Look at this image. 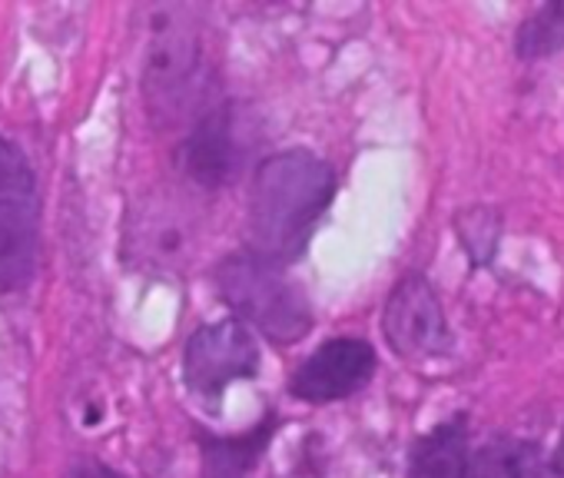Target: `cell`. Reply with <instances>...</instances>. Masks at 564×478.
<instances>
[{
    "instance_id": "4",
    "label": "cell",
    "mask_w": 564,
    "mask_h": 478,
    "mask_svg": "<svg viewBox=\"0 0 564 478\" xmlns=\"http://www.w3.org/2000/svg\"><path fill=\"white\" fill-rule=\"evenodd\" d=\"M41 257V186L28 153L0 137V296L31 286Z\"/></svg>"
},
{
    "instance_id": "6",
    "label": "cell",
    "mask_w": 564,
    "mask_h": 478,
    "mask_svg": "<svg viewBox=\"0 0 564 478\" xmlns=\"http://www.w3.org/2000/svg\"><path fill=\"white\" fill-rule=\"evenodd\" d=\"M382 333L402 359H438L452 352V329L445 309L422 273H409L389 293L382 313Z\"/></svg>"
},
{
    "instance_id": "11",
    "label": "cell",
    "mask_w": 564,
    "mask_h": 478,
    "mask_svg": "<svg viewBox=\"0 0 564 478\" xmlns=\"http://www.w3.org/2000/svg\"><path fill=\"white\" fill-rule=\"evenodd\" d=\"M275 432V419H262L246 435H199L203 478H242L265 452Z\"/></svg>"
},
{
    "instance_id": "14",
    "label": "cell",
    "mask_w": 564,
    "mask_h": 478,
    "mask_svg": "<svg viewBox=\"0 0 564 478\" xmlns=\"http://www.w3.org/2000/svg\"><path fill=\"white\" fill-rule=\"evenodd\" d=\"M554 461H557V468H564V432H561V442H557V452H554Z\"/></svg>"
},
{
    "instance_id": "3",
    "label": "cell",
    "mask_w": 564,
    "mask_h": 478,
    "mask_svg": "<svg viewBox=\"0 0 564 478\" xmlns=\"http://www.w3.org/2000/svg\"><path fill=\"white\" fill-rule=\"evenodd\" d=\"M143 97L147 110L160 127L193 120L216 100H209V70L199 34L180 11H163L153 24V41L143 61Z\"/></svg>"
},
{
    "instance_id": "5",
    "label": "cell",
    "mask_w": 564,
    "mask_h": 478,
    "mask_svg": "<svg viewBox=\"0 0 564 478\" xmlns=\"http://www.w3.org/2000/svg\"><path fill=\"white\" fill-rule=\"evenodd\" d=\"M256 372H259L256 336L236 316L219 319V323H206L186 339L183 382L206 405H219L223 392L232 382L252 379Z\"/></svg>"
},
{
    "instance_id": "7",
    "label": "cell",
    "mask_w": 564,
    "mask_h": 478,
    "mask_svg": "<svg viewBox=\"0 0 564 478\" xmlns=\"http://www.w3.org/2000/svg\"><path fill=\"white\" fill-rule=\"evenodd\" d=\"M246 153V143L239 140V120L232 104L216 100L209 104L189 127V133L180 143V170L183 176L199 186V189H223L236 170L239 160Z\"/></svg>"
},
{
    "instance_id": "10",
    "label": "cell",
    "mask_w": 564,
    "mask_h": 478,
    "mask_svg": "<svg viewBox=\"0 0 564 478\" xmlns=\"http://www.w3.org/2000/svg\"><path fill=\"white\" fill-rule=\"evenodd\" d=\"M471 478H564L554 458L521 438H491L475 448Z\"/></svg>"
},
{
    "instance_id": "13",
    "label": "cell",
    "mask_w": 564,
    "mask_h": 478,
    "mask_svg": "<svg viewBox=\"0 0 564 478\" xmlns=\"http://www.w3.org/2000/svg\"><path fill=\"white\" fill-rule=\"evenodd\" d=\"M67 478H127V475H120V471H113V468H107L100 461H84Z\"/></svg>"
},
{
    "instance_id": "2",
    "label": "cell",
    "mask_w": 564,
    "mask_h": 478,
    "mask_svg": "<svg viewBox=\"0 0 564 478\" xmlns=\"http://www.w3.org/2000/svg\"><path fill=\"white\" fill-rule=\"evenodd\" d=\"M216 290L239 323L259 329L275 346H293L313 329L303 290L279 263L252 250H239L216 267Z\"/></svg>"
},
{
    "instance_id": "12",
    "label": "cell",
    "mask_w": 564,
    "mask_h": 478,
    "mask_svg": "<svg viewBox=\"0 0 564 478\" xmlns=\"http://www.w3.org/2000/svg\"><path fill=\"white\" fill-rule=\"evenodd\" d=\"M564 47V4H544L538 8L518 31V57L541 61Z\"/></svg>"
},
{
    "instance_id": "1",
    "label": "cell",
    "mask_w": 564,
    "mask_h": 478,
    "mask_svg": "<svg viewBox=\"0 0 564 478\" xmlns=\"http://www.w3.org/2000/svg\"><path fill=\"white\" fill-rule=\"evenodd\" d=\"M336 196V173L310 150H282L262 160L249 186V250L293 263L303 257L316 226Z\"/></svg>"
},
{
    "instance_id": "9",
    "label": "cell",
    "mask_w": 564,
    "mask_h": 478,
    "mask_svg": "<svg viewBox=\"0 0 564 478\" xmlns=\"http://www.w3.org/2000/svg\"><path fill=\"white\" fill-rule=\"evenodd\" d=\"M471 461L465 415H455L412 445L405 478H471Z\"/></svg>"
},
{
    "instance_id": "8",
    "label": "cell",
    "mask_w": 564,
    "mask_h": 478,
    "mask_svg": "<svg viewBox=\"0 0 564 478\" xmlns=\"http://www.w3.org/2000/svg\"><path fill=\"white\" fill-rule=\"evenodd\" d=\"M376 349L366 339L339 336L323 343L290 379V392L310 405H329L356 395L376 376Z\"/></svg>"
}]
</instances>
